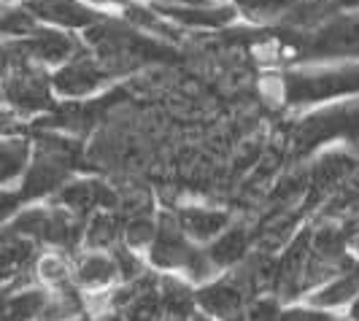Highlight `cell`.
<instances>
[{"instance_id": "obj_11", "label": "cell", "mask_w": 359, "mask_h": 321, "mask_svg": "<svg viewBox=\"0 0 359 321\" xmlns=\"http://www.w3.org/2000/svg\"><path fill=\"white\" fill-rule=\"evenodd\" d=\"M38 246L8 227H0V286H22L27 273H33Z\"/></svg>"}, {"instance_id": "obj_16", "label": "cell", "mask_w": 359, "mask_h": 321, "mask_svg": "<svg viewBox=\"0 0 359 321\" xmlns=\"http://www.w3.org/2000/svg\"><path fill=\"white\" fill-rule=\"evenodd\" d=\"M359 170V160L354 154L343 151V149H332V151H324L319 160L313 162V170H311V186L316 195L324 192H332V189H341L346 181L351 179Z\"/></svg>"}, {"instance_id": "obj_14", "label": "cell", "mask_w": 359, "mask_h": 321, "mask_svg": "<svg viewBox=\"0 0 359 321\" xmlns=\"http://www.w3.org/2000/svg\"><path fill=\"white\" fill-rule=\"evenodd\" d=\"M73 284L87 294H100L116 284H122L116 259L111 251H84L73 265Z\"/></svg>"}, {"instance_id": "obj_21", "label": "cell", "mask_w": 359, "mask_h": 321, "mask_svg": "<svg viewBox=\"0 0 359 321\" xmlns=\"http://www.w3.org/2000/svg\"><path fill=\"white\" fill-rule=\"evenodd\" d=\"M33 154V141L27 135H0V186H11L17 184Z\"/></svg>"}, {"instance_id": "obj_33", "label": "cell", "mask_w": 359, "mask_h": 321, "mask_svg": "<svg viewBox=\"0 0 359 321\" xmlns=\"http://www.w3.org/2000/svg\"><path fill=\"white\" fill-rule=\"evenodd\" d=\"M192 321H216V319H211L208 313H203V310H200V313H195V316H192Z\"/></svg>"}, {"instance_id": "obj_31", "label": "cell", "mask_w": 359, "mask_h": 321, "mask_svg": "<svg viewBox=\"0 0 359 321\" xmlns=\"http://www.w3.org/2000/svg\"><path fill=\"white\" fill-rule=\"evenodd\" d=\"M348 249L354 251V257H357V259H359V232H357V235H354V238H351V243H348Z\"/></svg>"}, {"instance_id": "obj_23", "label": "cell", "mask_w": 359, "mask_h": 321, "mask_svg": "<svg viewBox=\"0 0 359 321\" xmlns=\"http://www.w3.org/2000/svg\"><path fill=\"white\" fill-rule=\"evenodd\" d=\"M33 275L46 289H62V286L73 284V265L68 262L65 251H46V254L36 257Z\"/></svg>"}, {"instance_id": "obj_1", "label": "cell", "mask_w": 359, "mask_h": 321, "mask_svg": "<svg viewBox=\"0 0 359 321\" xmlns=\"http://www.w3.org/2000/svg\"><path fill=\"white\" fill-rule=\"evenodd\" d=\"M81 41L84 46H90L111 76H122L144 62H160L168 54H173L165 43L144 36L138 27L122 25L119 19L111 17H103L97 25L87 27Z\"/></svg>"}, {"instance_id": "obj_34", "label": "cell", "mask_w": 359, "mask_h": 321, "mask_svg": "<svg viewBox=\"0 0 359 321\" xmlns=\"http://www.w3.org/2000/svg\"><path fill=\"white\" fill-rule=\"evenodd\" d=\"M222 321H249V319H246V313H235V316H227V319Z\"/></svg>"}, {"instance_id": "obj_22", "label": "cell", "mask_w": 359, "mask_h": 321, "mask_svg": "<svg viewBox=\"0 0 359 321\" xmlns=\"http://www.w3.org/2000/svg\"><path fill=\"white\" fill-rule=\"evenodd\" d=\"M122 316H125V321H162L160 286H157L154 273H146L141 278L138 292L122 308Z\"/></svg>"}, {"instance_id": "obj_15", "label": "cell", "mask_w": 359, "mask_h": 321, "mask_svg": "<svg viewBox=\"0 0 359 321\" xmlns=\"http://www.w3.org/2000/svg\"><path fill=\"white\" fill-rule=\"evenodd\" d=\"M151 8L162 19H170L184 27H203V30H219L235 19V6H173V3H157L151 0Z\"/></svg>"}, {"instance_id": "obj_19", "label": "cell", "mask_w": 359, "mask_h": 321, "mask_svg": "<svg viewBox=\"0 0 359 321\" xmlns=\"http://www.w3.org/2000/svg\"><path fill=\"white\" fill-rule=\"evenodd\" d=\"M246 254H249V232H246V227L222 230L205 249V257H208L216 275L224 273V270H233L235 265H241L246 259Z\"/></svg>"}, {"instance_id": "obj_9", "label": "cell", "mask_w": 359, "mask_h": 321, "mask_svg": "<svg viewBox=\"0 0 359 321\" xmlns=\"http://www.w3.org/2000/svg\"><path fill=\"white\" fill-rule=\"evenodd\" d=\"M25 8L38 19V25L68 30V33H84L87 27L97 25L106 17L97 6L87 0H22Z\"/></svg>"}, {"instance_id": "obj_10", "label": "cell", "mask_w": 359, "mask_h": 321, "mask_svg": "<svg viewBox=\"0 0 359 321\" xmlns=\"http://www.w3.org/2000/svg\"><path fill=\"white\" fill-rule=\"evenodd\" d=\"M22 46L33 62L54 71L57 65H62L65 60H71L73 54L81 49V38L76 33H68V30L38 25L30 36L22 38Z\"/></svg>"}, {"instance_id": "obj_17", "label": "cell", "mask_w": 359, "mask_h": 321, "mask_svg": "<svg viewBox=\"0 0 359 321\" xmlns=\"http://www.w3.org/2000/svg\"><path fill=\"white\" fill-rule=\"evenodd\" d=\"M157 286H160L162 321H192V316L198 313L192 281L170 273L157 278Z\"/></svg>"}, {"instance_id": "obj_4", "label": "cell", "mask_w": 359, "mask_h": 321, "mask_svg": "<svg viewBox=\"0 0 359 321\" xmlns=\"http://www.w3.org/2000/svg\"><path fill=\"white\" fill-rule=\"evenodd\" d=\"M330 141H346L354 151H359V97L338 106L316 108L292 127V151L297 157L311 154Z\"/></svg>"}, {"instance_id": "obj_13", "label": "cell", "mask_w": 359, "mask_h": 321, "mask_svg": "<svg viewBox=\"0 0 359 321\" xmlns=\"http://www.w3.org/2000/svg\"><path fill=\"white\" fill-rule=\"evenodd\" d=\"M359 294V259L351 254L343 268L330 278L324 281L322 286H316L313 292L306 294V305H313V308H324V310H338L343 305H348L354 297Z\"/></svg>"}, {"instance_id": "obj_29", "label": "cell", "mask_w": 359, "mask_h": 321, "mask_svg": "<svg viewBox=\"0 0 359 321\" xmlns=\"http://www.w3.org/2000/svg\"><path fill=\"white\" fill-rule=\"evenodd\" d=\"M17 132H22L19 116H14L8 108L0 103V135H17Z\"/></svg>"}, {"instance_id": "obj_36", "label": "cell", "mask_w": 359, "mask_h": 321, "mask_svg": "<svg viewBox=\"0 0 359 321\" xmlns=\"http://www.w3.org/2000/svg\"><path fill=\"white\" fill-rule=\"evenodd\" d=\"M3 6H6V0H0V8H3Z\"/></svg>"}, {"instance_id": "obj_18", "label": "cell", "mask_w": 359, "mask_h": 321, "mask_svg": "<svg viewBox=\"0 0 359 321\" xmlns=\"http://www.w3.org/2000/svg\"><path fill=\"white\" fill-rule=\"evenodd\" d=\"M176 219L184 235L195 243H211L219 232L230 227V214L219 208H208V205H187L176 211Z\"/></svg>"}, {"instance_id": "obj_25", "label": "cell", "mask_w": 359, "mask_h": 321, "mask_svg": "<svg viewBox=\"0 0 359 321\" xmlns=\"http://www.w3.org/2000/svg\"><path fill=\"white\" fill-rule=\"evenodd\" d=\"M297 0H233L235 11L246 14L254 22H268V19L287 17L294 8Z\"/></svg>"}, {"instance_id": "obj_27", "label": "cell", "mask_w": 359, "mask_h": 321, "mask_svg": "<svg viewBox=\"0 0 359 321\" xmlns=\"http://www.w3.org/2000/svg\"><path fill=\"white\" fill-rule=\"evenodd\" d=\"M281 321H348L332 316L324 308H313V305H294V308H284L281 310Z\"/></svg>"}, {"instance_id": "obj_32", "label": "cell", "mask_w": 359, "mask_h": 321, "mask_svg": "<svg viewBox=\"0 0 359 321\" xmlns=\"http://www.w3.org/2000/svg\"><path fill=\"white\" fill-rule=\"evenodd\" d=\"M92 6H108V3H125V0H87Z\"/></svg>"}, {"instance_id": "obj_5", "label": "cell", "mask_w": 359, "mask_h": 321, "mask_svg": "<svg viewBox=\"0 0 359 321\" xmlns=\"http://www.w3.org/2000/svg\"><path fill=\"white\" fill-rule=\"evenodd\" d=\"M0 103L19 119H33L54 111L57 97L52 90V71L33 60L19 62L0 81Z\"/></svg>"}, {"instance_id": "obj_20", "label": "cell", "mask_w": 359, "mask_h": 321, "mask_svg": "<svg viewBox=\"0 0 359 321\" xmlns=\"http://www.w3.org/2000/svg\"><path fill=\"white\" fill-rule=\"evenodd\" d=\"M122 243V219L114 208H97L84 219L81 246L87 251H111Z\"/></svg>"}, {"instance_id": "obj_3", "label": "cell", "mask_w": 359, "mask_h": 321, "mask_svg": "<svg viewBox=\"0 0 359 321\" xmlns=\"http://www.w3.org/2000/svg\"><path fill=\"white\" fill-rule=\"evenodd\" d=\"M30 141H33V154L25 176L19 179V195L25 200V205L57 195V189L65 181H71L76 157H79L76 143L57 132H38Z\"/></svg>"}, {"instance_id": "obj_7", "label": "cell", "mask_w": 359, "mask_h": 321, "mask_svg": "<svg viewBox=\"0 0 359 321\" xmlns=\"http://www.w3.org/2000/svg\"><path fill=\"white\" fill-rule=\"evenodd\" d=\"M359 57V14L338 17L316 25L300 46L303 62H335Z\"/></svg>"}, {"instance_id": "obj_6", "label": "cell", "mask_w": 359, "mask_h": 321, "mask_svg": "<svg viewBox=\"0 0 359 321\" xmlns=\"http://www.w3.org/2000/svg\"><path fill=\"white\" fill-rule=\"evenodd\" d=\"M259 275H262V270H249L235 265L233 273L224 270V273L214 275L211 281L200 284L195 289V303L203 313H208L216 321L235 316V313H243V308L252 300Z\"/></svg>"}, {"instance_id": "obj_12", "label": "cell", "mask_w": 359, "mask_h": 321, "mask_svg": "<svg viewBox=\"0 0 359 321\" xmlns=\"http://www.w3.org/2000/svg\"><path fill=\"white\" fill-rule=\"evenodd\" d=\"M52 203L68 208L71 214L81 216V219H87L97 208H116V195L103 181L71 179L57 189V195H52Z\"/></svg>"}, {"instance_id": "obj_26", "label": "cell", "mask_w": 359, "mask_h": 321, "mask_svg": "<svg viewBox=\"0 0 359 321\" xmlns=\"http://www.w3.org/2000/svg\"><path fill=\"white\" fill-rule=\"evenodd\" d=\"M281 310L284 303L273 294V297H257L254 303H249L246 319L249 321H281Z\"/></svg>"}, {"instance_id": "obj_8", "label": "cell", "mask_w": 359, "mask_h": 321, "mask_svg": "<svg viewBox=\"0 0 359 321\" xmlns=\"http://www.w3.org/2000/svg\"><path fill=\"white\" fill-rule=\"evenodd\" d=\"M111 78L114 76L103 68V62L81 41V49L73 54L71 60H65L62 65H57L52 71V90L54 97L81 100V97H92L100 90H106V84Z\"/></svg>"}, {"instance_id": "obj_2", "label": "cell", "mask_w": 359, "mask_h": 321, "mask_svg": "<svg viewBox=\"0 0 359 321\" xmlns=\"http://www.w3.org/2000/svg\"><path fill=\"white\" fill-rule=\"evenodd\" d=\"M281 95L287 106H327L359 95V62L303 65L281 76Z\"/></svg>"}, {"instance_id": "obj_35", "label": "cell", "mask_w": 359, "mask_h": 321, "mask_svg": "<svg viewBox=\"0 0 359 321\" xmlns=\"http://www.w3.org/2000/svg\"><path fill=\"white\" fill-rule=\"evenodd\" d=\"M71 321H97V319H92V316H76V319Z\"/></svg>"}, {"instance_id": "obj_30", "label": "cell", "mask_w": 359, "mask_h": 321, "mask_svg": "<svg viewBox=\"0 0 359 321\" xmlns=\"http://www.w3.org/2000/svg\"><path fill=\"white\" fill-rule=\"evenodd\" d=\"M348 321H359V294L348 303Z\"/></svg>"}, {"instance_id": "obj_28", "label": "cell", "mask_w": 359, "mask_h": 321, "mask_svg": "<svg viewBox=\"0 0 359 321\" xmlns=\"http://www.w3.org/2000/svg\"><path fill=\"white\" fill-rule=\"evenodd\" d=\"M22 205H25V200H22V195H19V189L0 186V227H6Z\"/></svg>"}, {"instance_id": "obj_24", "label": "cell", "mask_w": 359, "mask_h": 321, "mask_svg": "<svg viewBox=\"0 0 359 321\" xmlns=\"http://www.w3.org/2000/svg\"><path fill=\"white\" fill-rule=\"evenodd\" d=\"M154 232H157V216H151V211L122 219V243L138 254L151 246Z\"/></svg>"}]
</instances>
